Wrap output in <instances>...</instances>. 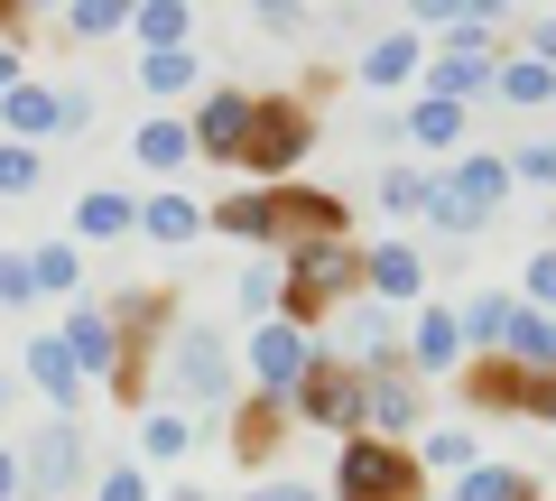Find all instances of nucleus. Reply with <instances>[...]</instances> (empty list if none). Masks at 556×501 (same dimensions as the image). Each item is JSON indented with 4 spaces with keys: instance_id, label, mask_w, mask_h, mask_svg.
I'll return each instance as SVG.
<instances>
[{
    "instance_id": "nucleus-24",
    "label": "nucleus",
    "mask_w": 556,
    "mask_h": 501,
    "mask_svg": "<svg viewBox=\"0 0 556 501\" xmlns=\"http://www.w3.org/2000/svg\"><path fill=\"white\" fill-rule=\"evenodd\" d=\"M130 38H139V57H177V47H195V10L186 0H139Z\"/></svg>"
},
{
    "instance_id": "nucleus-34",
    "label": "nucleus",
    "mask_w": 556,
    "mask_h": 501,
    "mask_svg": "<svg viewBox=\"0 0 556 501\" xmlns=\"http://www.w3.org/2000/svg\"><path fill=\"white\" fill-rule=\"evenodd\" d=\"M510 288H482L473 306H464V343H473V353H501V343H510Z\"/></svg>"
},
{
    "instance_id": "nucleus-47",
    "label": "nucleus",
    "mask_w": 556,
    "mask_h": 501,
    "mask_svg": "<svg viewBox=\"0 0 556 501\" xmlns=\"http://www.w3.org/2000/svg\"><path fill=\"white\" fill-rule=\"evenodd\" d=\"M0 501H28V464H20V446H0Z\"/></svg>"
},
{
    "instance_id": "nucleus-5",
    "label": "nucleus",
    "mask_w": 556,
    "mask_h": 501,
    "mask_svg": "<svg viewBox=\"0 0 556 501\" xmlns=\"http://www.w3.org/2000/svg\"><path fill=\"white\" fill-rule=\"evenodd\" d=\"M288 418H306V427H334V437H362V427H371V381H362V372H353L343 353H325L316 372L298 381Z\"/></svg>"
},
{
    "instance_id": "nucleus-6",
    "label": "nucleus",
    "mask_w": 556,
    "mask_h": 501,
    "mask_svg": "<svg viewBox=\"0 0 556 501\" xmlns=\"http://www.w3.org/2000/svg\"><path fill=\"white\" fill-rule=\"evenodd\" d=\"M84 121H93V93H84V84H20V93L0 102V140L38 149V140H65V130H84Z\"/></svg>"
},
{
    "instance_id": "nucleus-28",
    "label": "nucleus",
    "mask_w": 556,
    "mask_h": 501,
    "mask_svg": "<svg viewBox=\"0 0 556 501\" xmlns=\"http://www.w3.org/2000/svg\"><path fill=\"white\" fill-rule=\"evenodd\" d=\"M139 233L159 241V251H177V241H195V233H204V204H195V196H167V186H159V196L139 204Z\"/></svg>"
},
{
    "instance_id": "nucleus-15",
    "label": "nucleus",
    "mask_w": 556,
    "mask_h": 501,
    "mask_svg": "<svg viewBox=\"0 0 556 501\" xmlns=\"http://www.w3.org/2000/svg\"><path fill=\"white\" fill-rule=\"evenodd\" d=\"M371 437H390V446L427 437V381H417L408 362L399 372H371Z\"/></svg>"
},
{
    "instance_id": "nucleus-10",
    "label": "nucleus",
    "mask_w": 556,
    "mask_h": 501,
    "mask_svg": "<svg viewBox=\"0 0 556 501\" xmlns=\"http://www.w3.org/2000/svg\"><path fill=\"white\" fill-rule=\"evenodd\" d=\"M343 362H353L362 381H371V372H399V362H408V325L380 298H353L343 306Z\"/></svg>"
},
{
    "instance_id": "nucleus-11",
    "label": "nucleus",
    "mask_w": 556,
    "mask_h": 501,
    "mask_svg": "<svg viewBox=\"0 0 556 501\" xmlns=\"http://www.w3.org/2000/svg\"><path fill=\"white\" fill-rule=\"evenodd\" d=\"M464 362H473V343H464V306H417V325H408V372L417 381H455Z\"/></svg>"
},
{
    "instance_id": "nucleus-37",
    "label": "nucleus",
    "mask_w": 556,
    "mask_h": 501,
    "mask_svg": "<svg viewBox=\"0 0 556 501\" xmlns=\"http://www.w3.org/2000/svg\"><path fill=\"white\" fill-rule=\"evenodd\" d=\"M427 186H437V177H417V167H380V177H371V196H380V214H399V223H408V214H427Z\"/></svg>"
},
{
    "instance_id": "nucleus-25",
    "label": "nucleus",
    "mask_w": 556,
    "mask_h": 501,
    "mask_svg": "<svg viewBox=\"0 0 556 501\" xmlns=\"http://www.w3.org/2000/svg\"><path fill=\"white\" fill-rule=\"evenodd\" d=\"M130 159L149 167V177H177V167L195 159V140H186V121H177V112H149V121L130 130Z\"/></svg>"
},
{
    "instance_id": "nucleus-20",
    "label": "nucleus",
    "mask_w": 556,
    "mask_h": 501,
    "mask_svg": "<svg viewBox=\"0 0 556 501\" xmlns=\"http://www.w3.org/2000/svg\"><path fill=\"white\" fill-rule=\"evenodd\" d=\"M204 233H223V241H260L278 261V196L269 186H241V196H223L214 214H204Z\"/></svg>"
},
{
    "instance_id": "nucleus-49",
    "label": "nucleus",
    "mask_w": 556,
    "mask_h": 501,
    "mask_svg": "<svg viewBox=\"0 0 556 501\" xmlns=\"http://www.w3.org/2000/svg\"><path fill=\"white\" fill-rule=\"evenodd\" d=\"M519 47H529L538 65H556V20H538V28H529V38H519Z\"/></svg>"
},
{
    "instance_id": "nucleus-12",
    "label": "nucleus",
    "mask_w": 556,
    "mask_h": 501,
    "mask_svg": "<svg viewBox=\"0 0 556 501\" xmlns=\"http://www.w3.org/2000/svg\"><path fill=\"white\" fill-rule=\"evenodd\" d=\"M278 196V251H298V241H353V204L325 196V186H269Z\"/></svg>"
},
{
    "instance_id": "nucleus-51",
    "label": "nucleus",
    "mask_w": 556,
    "mask_h": 501,
    "mask_svg": "<svg viewBox=\"0 0 556 501\" xmlns=\"http://www.w3.org/2000/svg\"><path fill=\"white\" fill-rule=\"evenodd\" d=\"M167 501H214V492H204V483H177V492H167Z\"/></svg>"
},
{
    "instance_id": "nucleus-23",
    "label": "nucleus",
    "mask_w": 556,
    "mask_h": 501,
    "mask_svg": "<svg viewBox=\"0 0 556 501\" xmlns=\"http://www.w3.org/2000/svg\"><path fill=\"white\" fill-rule=\"evenodd\" d=\"M399 121H408V149H437V159H455V149L473 140V112H464V102H427L417 93Z\"/></svg>"
},
{
    "instance_id": "nucleus-4",
    "label": "nucleus",
    "mask_w": 556,
    "mask_h": 501,
    "mask_svg": "<svg viewBox=\"0 0 556 501\" xmlns=\"http://www.w3.org/2000/svg\"><path fill=\"white\" fill-rule=\"evenodd\" d=\"M20 464H28V501H75L93 483V437H84V418H47L20 446Z\"/></svg>"
},
{
    "instance_id": "nucleus-17",
    "label": "nucleus",
    "mask_w": 556,
    "mask_h": 501,
    "mask_svg": "<svg viewBox=\"0 0 556 501\" xmlns=\"http://www.w3.org/2000/svg\"><path fill=\"white\" fill-rule=\"evenodd\" d=\"M417 75H427V38H417V28L371 38V47H362V65H353L362 93H399V84H417Z\"/></svg>"
},
{
    "instance_id": "nucleus-9",
    "label": "nucleus",
    "mask_w": 556,
    "mask_h": 501,
    "mask_svg": "<svg viewBox=\"0 0 556 501\" xmlns=\"http://www.w3.org/2000/svg\"><path fill=\"white\" fill-rule=\"evenodd\" d=\"M417 28H437L445 57H492L501 65V28H510V10H501V0H427Z\"/></svg>"
},
{
    "instance_id": "nucleus-38",
    "label": "nucleus",
    "mask_w": 556,
    "mask_h": 501,
    "mask_svg": "<svg viewBox=\"0 0 556 501\" xmlns=\"http://www.w3.org/2000/svg\"><path fill=\"white\" fill-rule=\"evenodd\" d=\"M38 186H47V159L20 149V140H0V196H38Z\"/></svg>"
},
{
    "instance_id": "nucleus-19",
    "label": "nucleus",
    "mask_w": 556,
    "mask_h": 501,
    "mask_svg": "<svg viewBox=\"0 0 556 501\" xmlns=\"http://www.w3.org/2000/svg\"><path fill=\"white\" fill-rule=\"evenodd\" d=\"M437 186H445V196H464L482 223H492L501 204H510V186H519V177H510V159H501V149H473V159H455Z\"/></svg>"
},
{
    "instance_id": "nucleus-22",
    "label": "nucleus",
    "mask_w": 556,
    "mask_h": 501,
    "mask_svg": "<svg viewBox=\"0 0 556 501\" xmlns=\"http://www.w3.org/2000/svg\"><path fill=\"white\" fill-rule=\"evenodd\" d=\"M492 75H501L492 57H445V47H427V75L417 84H427V102H464V112H473V102L492 93Z\"/></svg>"
},
{
    "instance_id": "nucleus-21",
    "label": "nucleus",
    "mask_w": 556,
    "mask_h": 501,
    "mask_svg": "<svg viewBox=\"0 0 556 501\" xmlns=\"http://www.w3.org/2000/svg\"><path fill=\"white\" fill-rule=\"evenodd\" d=\"M28 381L47 390V400H56V418H75L84 409V372H75V353H65V335H28Z\"/></svg>"
},
{
    "instance_id": "nucleus-43",
    "label": "nucleus",
    "mask_w": 556,
    "mask_h": 501,
    "mask_svg": "<svg viewBox=\"0 0 556 501\" xmlns=\"http://www.w3.org/2000/svg\"><path fill=\"white\" fill-rule=\"evenodd\" d=\"M38 279H28V251H0V306H28Z\"/></svg>"
},
{
    "instance_id": "nucleus-45",
    "label": "nucleus",
    "mask_w": 556,
    "mask_h": 501,
    "mask_svg": "<svg viewBox=\"0 0 556 501\" xmlns=\"http://www.w3.org/2000/svg\"><path fill=\"white\" fill-rule=\"evenodd\" d=\"M20 84H28V47H20V38H0V102L20 93Z\"/></svg>"
},
{
    "instance_id": "nucleus-48",
    "label": "nucleus",
    "mask_w": 556,
    "mask_h": 501,
    "mask_svg": "<svg viewBox=\"0 0 556 501\" xmlns=\"http://www.w3.org/2000/svg\"><path fill=\"white\" fill-rule=\"evenodd\" d=\"M241 501H325V492H316V483H251Z\"/></svg>"
},
{
    "instance_id": "nucleus-35",
    "label": "nucleus",
    "mask_w": 556,
    "mask_h": 501,
    "mask_svg": "<svg viewBox=\"0 0 556 501\" xmlns=\"http://www.w3.org/2000/svg\"><path fill=\"white\" fill-rule=\"evenodd\" d=\"M28 279H38V298H75V288H84L75 241H47V251H28Z\"/></svg>"
},
{
    "instance_id": "nucleus-52",
    "label": "nucleus",
    "mask_w": 556,
    "mask_h": 501,
    "mask_svg": "<svg viewBox=\"0 0 556 501\" xmlns=\"http://www.w3.org/2000/svg\"><path fill=\"white\" fill-rule=\"evenodd\" d=\"M10 400H20V381H10V372H0V409H10Z\"/></svg>"
},
{
    "instance_id": "nucleus-2",
    "label": "nucleus",
    "mask_w": 556,
    "mask_h": 501,
    "mask_svg": "<svg viewBox=\"0 0 556 501\" xmlns=\"http://www.w3.org/2000/svg\"><path fill=\"white\" fill-rule=\"evenodd\" d=\"M316 149V102L306 93H260L251 102V140H241V167H251L260 186L298 177V159Z\"/></svg>"
},
{
    "instance_id": "nucleus-33",
    "label": "nucleus",
    "mask_w": 556,
    "mask_h": 501,
    "mask_svg": "<svg viewBox=\"0 0 556 501\" xmlns=\"http://www.w3.org/2000/svg\"><path fill=\"white\" fill-rule=\"evenodd\" d=\"M445 501H538V474H519V464H473Z\"/></svg>"
},
{
    "instance_id": "nucleus-1",
    "label": "nucleus",
    "mask_w": 556,
    "mask_h": 501,
    "mask_svg": "<svg viewBox=\"0 0 556 501\" xmlns=\"http://www.w3.org/2000/svg\"><path fill=\"white\" fill-rule=\"evenodd\" d=\"M159 381L214 418V409H232V400H241V362H232V343H223L214 325L177 316V335H167V353H159Z\"/></svg>"
},
{
    "instance_id": "nucleus-16",
    "label": "nucleus",
    "mask_w": 556,
    "mask_h": 501,
    "mask_svg": "<svg viewBox=\"0 0 556 501\" xmlns=\"http://www.w3.org/2000/svg\"><path fill=\"white\" fill-rule=\"evenodd\" d=\"M56 335H65V353H75L84 381H112V390H121V335H112V306H75Z\"/></svg>"
},
{
    "instance_id": "nucleus-7",
    "label": "nucleus",
    "mask_w": 556,
    "mask_h": 501,
    "mask_svg": "<svg viewBox=\"0 0 556 501\" xmlns=\"http://www.w3.org/2000/svg\"><path fill=\"white\" fill-rule=\"evenodd\" d=\"M316 335H298V325H251V381H260V400H298V381L316 372Z\"/></svg>"
},
{
    "instance_id": "nucleus-50",
    "label": "nucleus",
    "mask_w": 556,
    "mask_h": 501,
    "mask_svg": "<svg viewBox=\"0 0 556 501\" xmlns=\"http://www.w3.org/2000/svg\"><path fill=\"white\" fill-rule=\"evenodd\" d=\"M538 427H556V372L538 381Z\"/></svg>"
},
{
    "instance_id": "nucleus-26",
    "label": "nucleus",
    "mask_w": 556,
    "mask_h": 501,
    "mask_svg": "<svg viewBox=\"0 0 556 501\" xmlns=\"http://www.w3.org/2000/svg\"><path fill=\"white\" fill-rule=\"evenodd\" d=\"M492 102H510V112H547V102H556V65H538L529 47H519V57H501Z\"/></svg>"
},
{
    "instance_id": "nucleus-14",
    "label": "nucleus",
    "mask_w": 556,
    "mask_h": 501,
    "mask_svg": "<svg viewBox=\"0 0 556 501\" xmlns=\"http://www.w3.org/2000/svg\"><path fill=\"white\" fill-rule=\"evenodd\" d=\"M223 446H232V464L241 474H269L278 464V446H288V400H232V418H223Z\"/></svg>"
},
{
    "instance_id": "nucleus-44",
    "label": "nucleus",
    "mask_w": 556,
    "mask_h": 501,
    "mask_svg": "<svg viewBox=\"0 0 556 501\" xmlns=\"http://www.w3.org/2000/svg\"><path fill=\"white\" fill-rule=\"evenodd\" d=\"M260 28L269 38H306V0H260Z\"/></svg>"
},
{
    "instance_id": "nucleus-39",
    "label": "nucleus",
    "mask_w": 556,
    "mask_h": 501,
    "mask_svg": "<svg viewBox=\"0 0 556 501\" xmlns=\"http://www.w3.org/2000/svg\"><path fill=\"white\" fill-rule=\"evenodd\" d=\"M278 288H288V270H278V261H251V270L232 279V298L251 306V316H269V306H278Z\"/></svg>"
},
{
    "instance_id": "nucleus-40",
    "label": "nucleus",
    "mask_w": 556,
    "mask_h": 501,
    "mask_svg": "<svg viewBox=\"0 0 556 501\" xmlns=\"http://www.w3.org/2000/svg\"><path fill=\"white\" fill-rule=\"evenodd\" d=\"M519 306L556 316V251H529V279H519Z\"/></svg>"
},
{
    "instance_id": "nucleus-18",
    "label": "nucleus",
    "mask_w": 556,
    "mask_h": 501,
    "mask_svg": "<svg viewBox=\"0 0 556 501\" xmlns=\"http://www.w3.org/2000/svg\"><path fill=\"white\" fill-rule=\"evenodd\" d=\"M362 270H371V298L380 306H408V298H427V251H417V241H371V251H362Z\"/></svg>"
},
{
    "instance_id": "nucleus-8",
    "label": "nucleus",
    "mask_w": 556,
    "mask_h": 501,
    "mask_svg": "<svg viewBox=\"0 0 556 501\" xmlns=\"http://www.w3.org/2000/svg\"><path fill=\"white\" fill-rule=\"evenodd\" d=\"M251 102H260V93H241V84H204V102L186 112V140H195V159L241 167V140H251Z\"/></svg>"
},
{
    "instance_id": "nucleus-36",
    "label": "nucleus",
    "mask_w": 556,
    "mask_h": 501,
    "mask_svg": "<svg viewBox=\"0 0 556 501\" xmlns=\"http://www.w3.org/2000/svg\"><path fill=\"white\" fill-rule=\"evenodd\" d=\"M56 28H65V47L75 38H112V28H130V10H121V0H65Z\"/></svg>"
},
{
    "instance_id": "nucleus-29",
    "label": "nucleus",
    "mask_w": 556,
    "mask_h": 501,
    "mask_svg": "<svg viewBox=\"0 0 556 501\" xmlns=\"http://www.w3.org/2000/svg\"><path fill=\"white\" fill-rule=\"evenodd\" d=\"M501 353H510L519 372H538V381H547V372H556V316H538V306H510V343H501Z\"/></svg>"
},
{
    "instance_id": "nucleus-13",
    "label": "nucleus",
    "mask_w": 556,
    "mask_h": 501,
    "mask_svg": "<svg viewBox=\"0 0 556 501\" xmlns=\"http://www.w3.org/2000/svg\"><path fill=\"white\" fill-rule=\"evenodd\" d=\"M455 381H464V400H473L482 418H538V372H519L510 353H482V362H464Z\"/></svg>"
},
{
    "instance_id": "nucleus-27",
    "label": "nucleus",
    "mask_w": 556,
    "mask_h": 501,
    "mask_svg": "<svg viewBox=\"0 0 556 501\" xmlns=\"http://www.w3.org/2000/svg\"><path fill=\"white\" fill-rule=\"evenodd\" d=\"M408 455H417V474H455V483H464V474L482 464V437H473V427H427Z\"/></svg>"
},
{
    "instance_id": "nucleus-3",
    "label": "nucleus",
    "mask_w": 556,
    "mask_h": 501,
    "mask_svg": "<svg viewBox=\"0 0 556 501\" xmlns=\"http://www.w3.org/2000/svg\"><path fill=\"white\" fill-rule=\"evenodd\" d=\"M325 501H427V474H417V455L408 446H390V437H343V455H334V492Z\"/></svg>"
},
{
    "instance_id": "nucleus-46",
    "label": "nucleus",
    "mask_w": 556,
    "mask_h": 501,
    "mask_svg": "<svg viewBox=\"0 0 556 501\" xmlns=\"http://www.w3.org/2000/svg\"><path fill=\"white\" fill-rule=\"evenodd\" d=\"M362 130H371V149H408V121L399 112H362Z\"/></svg>"
},
{
    "instance_id": "nucleus-31",
    "label": "nucleus",
    "mask_w": 556,
    "mask_h": 501,
    "mask_svg": "<svg viewBox=\"0 0 556 501\" xmlns=\"http://www.w3.org/2000/svg\"><path fill=\"white\" fill-rule=\"evenodd\" d=\"M195 455V418H177V409H139V464H177Z\"/></svg>"
},
{
    "instance_id": "nucleus-30",
    "label": "nucleus",
    "mask_w": 556,
    "mask_h": 501,
    "mask_svg": "<svg viewBox=\"0 0 556 501\" xmlns=\"http://www.w3.org/2000/svg\"><path fill=\"white\" fill-rule=\"evenodd\" d=\"M121 233H139V204L121 196V186H93V196L75 204V241H121Z\"/></svg>"
},
{
    "instance_id": "nucleus-42",
    "label": "nucleus",
    "mask_w": 556,
    "mask_h": 501,
    "mask_svg": "<svg viewBox=\"0 0 556 501\" xmlns=\"http://www.w3.org/2000/svg\"><path fill=\"white\" fill-rule=\"evenodd\" d=\"M93 501H149V474L139 464H112V474H93Z\"/></svg>"
},
{
    "instance_id": "nucleus-32",
    "label": "nucleus",
    "mask_w": 556,
    "mask_h": 501,
    "mask_svg": "<svg viewBox=\"0 0 556 501\" xmlns=\"http://www.w3.org/2000/svg\"><path fill=\"white\" fill-rule=\"evenodd\" d=\"M139 93H195L204 102V57H195V47H177V57H139Z\"/></svg>"
},
{
    "instance_id": "nucleus-41",
    "label": "nucleus",
    "mask_w": 556,
    "mask_h": 501,
    "mask_svg": "<svg viewBox=\"0 0 556 501\" xmlns=\"http://www.w3.org/2000/svg\"><path fill=\"white\" fill-rule=\"evenodd\" d=\"M510 177L519 186H556V140H519L510 149Z\"/></svg>"
}]
</instances>
